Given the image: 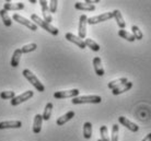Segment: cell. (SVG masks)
Listing matches in <instances>:
<instances>
[{
  "label": "cell",
  "mask_w": 151,
  "mask_h": 141,
  "mask_svg": "<svg viewBox=\"0 0 151 141\" xmlns=\"http://www.w3.org/2000/svg\"><path fill=\"white\" fill-rule=\"evenodd\" d=\"M132 34L137 41H140V39L144 38V33L141 32V30L137 25H132Z\"/></svg>",
  "instance_id": "26"
},
{
  "label": "cell",
  "mask_w": 151,
  "mask_h": 141,
  "mask_svg": "<svg viewBox=\"0 0 151 141\" xmlns=\"http://www.w3.org/2000/svg\"><path fill=\"white\" fill-rule=\"evenodd\" d=\"M80 91L78 89H71V90H66V91H57L54 93V97L57 99H69V97H77L79 96Z\"/></svg>",
  "instance_id": "5"
},
{
  "label": "cell",
  "mask_w": 151,
  "mask_h": 141,
  "mask_svg": "<svg viewBox=\"0 0 151 141\" xmlns=\"http://www.w3.org/2000/svg\"><path fill=\"white\" fill-rule=\"evenodd\" d=\"M22 73H23V76H24V78H25V79H27V80L29 81L33 87H34L36 91H38V92L45 91V87H44V84L38 80L37 77L35 76L34 73L32 72L30 69H24Z\"/></svg>",
  "instance_id": "2"
},
{
  "label": "cell",
  "mask_w": 151,
  "mask_h": 141,
  "mask_svg": "<svg viewBox=\"0 0 151 141\" xmlns=\"http://www.w3.org/2000/svg\"><path fill=\"white\" fill-rule=\"evenodd\" d=\"M65 37H66V39H67V41L73 43L75 45H77L79 48H81V49H84V48L87 47V46H86V44H84V41H83V39H81L79 36L72 34V33H67Z\"/></svg>",
  "instance_id": "11"
},
{
  "label": "cell",
  "mask_w": 151,
  "mask_h": 141,
  "mask_svg": "<svg viewBox=\"0 0 151 141\" xmlns=\"http://www.w3.org/2000/svg\"><path fill=\"white\" fill-rule=\"evenodd\" d=\"M0 97L2 99H12L15 97L14 91H2L0 93Z\"/></svg>",
  "instance_id": "31"
},
{
  "label": "cell",
  "mask_w": 151,
  "mask_h": 141,
  "mask_svg": "<svg viewBox=\"0 0 151 141\" xmlns=\"http://www.w3.org/2000/svg\"><path fill=\"white\" fill-rule=\"evenodd\" d=\"M24 9L23 2H11V1H6L4 4V10L6 11H19Z\"/></svg>",
  "instance_id": "13"
},
{
  "label": "cell",
  "mask_w": 151,
  "mask_h": 141,
  "mask_svg": "<svg viewBox=\"0 0 151 141\" xmlns=\"http://www.w3.org/2000/svg\"><path fill=\"white\" fill-rule=\"evenodd\" d=\"M21 56H22V52H21V49H20V48L15 49L14 53H13V55H12L11 62H10L11 67H13V68H17V67L19 66L20 59H21Z\"/></svg>",
  "instance_id": "20"
},
{
  "label": "cell",
  "mask_w": 151,
  "mask_h": 141,
  "mask_svg": "<svg viewBox=\"0 0 151 141\" xmlns=\"http://www.w3.org/2000/svg\"><path fill=\"white\" fill-rule=\"evenodd\" d=\"M40 4H41V8H42V14H43V18H44L43 20L46 21L47 23H50L53 21V19H52V14H50L48 9V2L45 1V0H41Z\"/></svg>",
  "instance_id": "12"
},
{
  "label": "cell",
  "mask_w": 151,
  "mask_h": 141,
  "mask_svg": "<svg viewBox=\"0 0 151 141\" xmlns=\"http://www.w3.org/2000/svg\"><path fill=\"white\" fill-rule=\"evenodd\" d=\"M118 134H119V126L114 124L112 126V134H111V141H118Z\"/></svg>",
  "instance_id": "30"
},
{
  "label": "cell",
  "mask_w": 151,
  "mask_h": 141,
  "mask_svg": "<svg viewBox=\"0 0 151 141\" xmlns=\"http://www.w3.org/2000/svg\"><path fill=\"white\" fill-rule=\"evenodd\" d=\"M113 16H114V19H115V21H116L117 25L119 26V29H121V30H124L125 26H126V22L124 21V18H123L122 12L119 11V10L115 9L113 11Z\"/></svg>",
  "instance_id": "17"
},
{
  "label": "cell",
  "mask_w": 151,
  "mask_h": 141,
  "mask_svg": "<svg viewBox=\"0 0 151 141\" xmlns=\"http://www.w3.org/2000/svg\"><path fill=\"white\" fill-rule=\"evenodd\" d=\"M33 96H34V92L33 91H25L20 95H15V97L11 99V105L12 106H18L20 104L27 102V99H30Z\"/></svg>",
  "instance_id": "6"
},
{
  "label": "cell",
  "mask_w": 151,
  "mask_h": 141,
  "mask_svg": "<svg viewBox=\"0 0 151 141\" xmlns=\"http://www.w3.org/2000/svg\"><path fill=\"white\" fill-rule=\"evenodd\" d=\"M126 82H128V79H127V78H119V79H116V80H113V81H111V82H109L107 87H109V89L113 90V89L117 88V87H119V85L126 83Z\"/></svg>",
  "instance_id": "23"
},
{
  "label": "cell",
  "mask_w": 151,
  "mask_h": 141,
  "mask_svg": "<svg viewBox=\"0 0 151 141\" xmlns=\"http://www.w3.org/2000/svg\"><path fill=\"white\" fill-rule=\"evenodd\" d=\"M57 7H58V1H57V0H52V1H49L48 9H49L50 14H52V13H56Z\"/></svg>",
  "instance_id": "32"
},
{
  "label": "cell",
  "mask_w": 151,
  "mask_h": 141,
  "mask_svg": "<svg viewBox=\"0 0 151 141\" xmlns=\"http://www.w3.org/2000/svg\"><path fill=\"white\" fill-rule=\"evenodd\" d=\"M42 124H43V118L42 115L36 114L34 117V122H33V132L34 134H40L42 130Z\"/></svg>",
  "instance_id": "19"
},
{
  "label": "cell",
  "mask_w": 151,
  "mask_h": 141,
  "mask_svg": "<svg viewBox=\"0 0 151 141\" xmlns=\"http://www.w3.org/2000/svg\"><path fill=\"white\" fill-rule=\"evenodd\" d=\"M118 35H119L122 38H124V39H126V41H128V42H135V41H136L135 37L132 36V33L127 32L126 30H119L118 31Z\"/></svg>",
  "instance_id": "27"
},
{
  "label": "cell",
  "mask_w": 151,
  "mask_h": 141,
  "mask_svg": "<svg viewBox=\"0 0 151 141\" xmlns=\"http://www.w3.org/2000/svg\"><path fill=\"white\" fill-rule=\"evenodd\" d=\"M31 4H36V0H31Z\"/></svg>",
  "instance_id": "34"
},
{
  "label": "cell",
  "mask_w": 151,
  "mask_h": 141,
  "mask_svg": "<svg viewBox=\"0 0 151 141\" xmlns=\"http://www.w3.org/2000/svg\"><path fill=\"white\" fill-rule=\"evenodd\" d=\"M87 25H88V16L86 14H81L79 19V29H78V33L81 39L87 37Z\"/></svg>",
  "instance_id": "8"
},
{
  "label": "cell",
  "mask_w": 151,
  "mask_h": 141,
  "mask_svg": "<svg viewBox=\"0 0 151 141\" xmlns=\"http://www.w3.org/2000/svg\"><path fill=\"white\" fill-rule=\"evenodd\" d=\"M118 122H119V124H121L122 126H124L125 128H127V129L132 131V132H137L139 130V126L137 124L132 122V120H129L128 118H126L124 116L118 117Z\"/></svg>",
  "instance_id": "9"
},
{
  "label": "cell",
  "mask_w": 151,
  "mask_h": 141,
  "mask_svg": "<svg viewBox=\"0 0 151 141\" xmlns=\"http://www.w3.org/2000/svg\"><path fill=\"white\" fill-rule=\"evenodd\" d=\"M93 68H94L95 73H96L99 77L104 76L105 71H104V68H103V66H102V60H101L100 57L93 58Z\"/></svg>",
  "instance_id": "15"
},
{
  "label": "cell",
  "mask_w": 151,
  "mask_h": 141,
  "mask_svg": "<svg viewBox=\"0 0 151 141\" xmlns=\"http://www.w3.org/2000/svg\"><path fill=\"white\" fill-rule=\"evenodd\" d=\"M98 141H102V140H101V139H99V140Z\"/></svg>",
  "instance_id": "35"
},
{
  "label": "cell",
  "mask_w": 151,
  "mask_h": 141,
  "mask_svg": "<svg viewBox=\"0 0 151 141\" xmlns=\"http://www.w3.org/2000/svg\"><path fill=\"white\" fill-rule=\"evenodd\" d=\"M21 127H22V122H20V120H6V122H0V130L19 129Z\"/></svg>",
  "instance_id": "10"
},
{
  "label": "cell",
  "mask_w": 151,
  "mask_h": 141,
  "mask_svg": "<svg viewBox=\"0 0 151 141\" xmlns=\"http://www.w3.org/2000/svg\"><path fill=\"white\" fill-rule=\"evenodd\" d=\"M0 18H1V20H2V22H4V24L7 27L11 26V24H12L11 18L9 16V13H8L6 10H4V9L0 10Z\"/></svg>",
  "instance_id": "22"
},
{
  "label": "cell",
  "mask_w": 151,
  "mask_h": 141,
  "mask_svg": "<svg viewBox=\"0 0 151 141\" xmlns=\"http://www.w3.org/2000/svg\"><path fill=\"white\" fill-rule=\"evenodd\" d=\"M76 113L73 111H69L67 112L65 115H63V116H60L59 118L57 119L56 124L58 125V126H63V125H65L66 122H68L69 120H71L73 117H75Z\"/></svg>",
  "instance_id": "16"
},
{
  "label": "cell",
  "mask_w": 151,
  "mask_h": 141,
  "mask_svg": "<svg viewBox=\"0 0 151 141\" xmlns=\"http://www.w3.org/2000/svg\"><path fill=\"white\" fill-rule=\"evenodd\" d=\"M102 102V97L99 95H83L77 96L71 99V103L77 105V104H99Z\"/></svg>",
  "instance_id": "3"
},
{
  "label": "cell",
  "mask_w": 151,
  "mask_h": 141,
  "mask_svg": "<svg viewBox=\"0 0 151 141\" xmlns=\"http://www.w3.org/2000/svg\"><path fill=\"white\" fill-rule=\"evenodd\" d=\"M31 20H32V22L34 23V24H36V25H38V26H41L42 29H44L45 31H47V32L50 33L52 35H55V36H56V35H58V33H59V31H58L57 27H55L54 25H52L50 23H47L46 21L41 19L38 15L31 14Z\"/></svg>",
  "instance_id": "1"
},
{
  "label": "cell",
  "mask_w": 151,
  "mask_h": 141,
  "mask_svg": "<svg viewBox=\"0 0 151 141\" xmlns=\"http://www.w3.org/2000/svg\"><path fill=\"white\" fill-rule=\"evenodd\" d=\"M83 137L86 139H91L92 137V124L86 122L83 125Z\"/></svg>",
  "instance_id": "25"
},
{
  "label": "cell",
  "mask_w": 151,
  "mask_h": 141,
  "mask_svg": "<svg viewBox=\"0 0 151 141\" xmlns=\"http://www.w3.org/2000/svg\"><path fill=\"white\" fill-rule=\"evenodd\" d=\"M37 48V45L35 44V43H30V44H27V45H24L22 48H20L22 54H29V53H32V52H34L35 49Z\"/></svg>",
  "instance_id": "28"
},
{
  "label": "cell",
  "mask_w": 151,
  "mask_h": 141,
  "mask_svg": "<svg viewBox=\"0 0 151 141\" xmlns=\"http://www.w3.org/2000/svg\"><path fill=\"white\" fill-rule=\"evenodd\" d=\"M84 44L87 47H89L91 50H93V52H99V50L101 49V47L99 45L98 43L93 41V39H91V38H86L84 39Z\"/></svg>",
  "instance_id": "24"
},
{
  "label": "cell",
  "mask_w": 151,
  "mask_h": 141,
  "mask_svg": "<svg viewBox=\"0 0 151 141\" xmlns=\"http://www.w3.org/2000/svg\"><path fill=\"white\" fill-rule=\"evenodd\" d=\"M100 135H101V140L102 141H111V138L109 136V129L106 126H101Z\"/></svg>",
  "instance_id": "29"
},
{
  "label": "cell",
  "mask_w": 151,
  "mask_h": 141,
  "mask_svg": "<svg viewBox=\"0 0 151 141\" xmlns=\"http://www.w3.org/2000/svg\"><path fill=\"white\" fill-rule=\"evenodd\" d=\"M53 108H54V105L53 103H47L46 104L45 108H44V113L42 115V118L43 120H48L50 118V116H52V113H53Z\"/></svg>",
  "instance_id": "21"
},
{
  "label": "cell",
  "mask_w": 151,
  "mask_h": 141,
  "mask_svg": "<svg viewBox=\"0 0 151 141\" xmlns=\"http://www.w3.org/2000/svg\"><path fill=\"white\" fill-rule=\"evenodd\" d=\"M113 18H114L113 12H105V13H102V14H99V15H95V16L88 18V24L94 25V24H98V23L109 21V20L113 19Z\"/></svg>",
  "instance_id": "4"
},
{
  "label": "cell",
  "mask_w": 151,
  "mask_h": 141,
  "mask_svg": "<svg viewBox=\"0 0 151 141\" xmlns=\"http://www.w3.org/2000/svg\"><path fill=\"white\" fill-rule=\"evenodd\" d=\"M141 141H151V132H150V134H148Z\"/></svg>",
  "instance_id": "33"
},
{
  "label": "cell",
  "mask_w": 151,
  "mask_h": 141,
  "mask_svg": "<svg viewBox=\"0 0 151 141\" xmlns=\"http://www.w3.org/2000/svg\"><path fill=\"white\" fill-rule=\"evenodd\" d=\"M75 8L77 9V10H81V11H94L95 10L94 4H87L86 1H84V2H80V1L76 2Z\"/></svg>",
  "instance_id": "18"
},
{
  "label": "cell",
  "mask_w": 151,
  "mask_h": 141,
  "mask_svg": "<svg viewBox=\"0 0 151 141\" xmlns=\"http://www.w3.org/2000/svg\"><path fill=\"white\" fill-rule=\"evenodd\" d=\"M12 19L14 20V21H17L18 23H20V24L24 25V26H27V29H30V30L33 31V32H35V31L37 30V25H36V24H34V23L32 22V21H29L27 18L22 16L21 14L14 13V14L12 15Z\"/></svg>",
  "instance_id": "7"
},
{
  "label": "cell",
  "mask_w": 151,
  "mask_h": 141,
  "mask_svg": "<svg viewBox=\"0 0 151 141\" xmlns=\"http://www.w3.org/2000/svg\"><path fill=\"white\" fill-rule=\"evenodd\" d=\"M132 88V82L128 81V82H126V83L122 84L119 87L113 89V90H112V93H113V95H119L122 93H125V92L129 91Z\"/></svg>",
  "instance_id": "14"
}]
</instances>
